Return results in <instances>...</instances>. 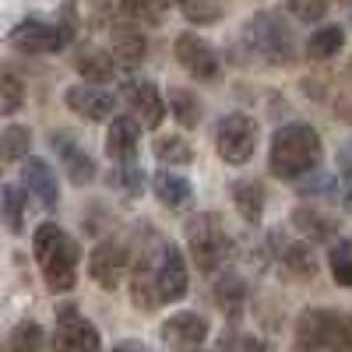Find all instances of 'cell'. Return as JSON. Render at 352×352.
I'll return each instance as SVG.
<instances>
[{"label": "cell", "instance_id": "6da1fadb", "mask_svg": "<svg viewBox=\"0 0 352 352\" xmlns=\"http://www.w3.org/2000/svg\"><path fill=\"white\" fill-rule=\"evenodd\" d=\"M320 134L310 124H285L272 138L268 166L278 180H303L320 162Z\"/></svg>", "mask_w": 352, "mask_h": 352}, {"label": "cell", "instance_id": "7a4b0ae2", "mask_svg": "<svg viewBox=\"0 0 352 352\" xmlns=\"http://www.w3.org/2000/svg\"><path fill=\"white\" fill-rule=\"evenodd\" d=\"M32 250H36V261L43 268V278L53 292H67L74 289V278H78V243L67 236V232L56 226V222H43L36 229V240H32Z\"/></svg>", "mask_w": 352, "mask_h": 352}, {"label": "cell", "instance_id": "3957f363", "mask_svg": "<svg viewBox=\"0 0 352 352\" xmlns=\"http://www.w3.org/2000/svg\"><path fill=\"white\" fill-rule=\"evenodd\" d=\"M243 43L247 50L264 64H275V67H285L296 60V36H292L289 21L278 14V11H261L247 21L243 28Z\"/></svg>", "mask_w": 352, "mask_h": 352}, {"label": "cell", "instance_id": "277c9868", "mask_svg": "<svg viewBox=\"0 0 352 352\" xmlns=\"http://www.w3.org/2000/svg\"><path fill=\"white\" fill-rule=\"evenodd\" d=\"M296 352H352V328L335 310H303L296 320Z\"/></svg>", "mask_w": 352, "mask_h": 352}, {"label": "cell", "instance_id": "5b68a950", "mask_svg": "<svg viewBox=\"0 0 352 352\" xmlns=\"http://www.w3.org/2000/svg\"><path fill=\"white\" fill-rule=\"evenodd\" d=\"M187 250H190V257H194V264L201 272H208V275L219 272L226 264V254H229L226 226L208 212L190 215V222H187Z\"/></svg>", "mask_w": 352, "mask_h": 352}, {"label": "cell", "instance_id": "8992f818", "mask_svg": "<svg viewBox=\"0 0 352 352\" xmlns=\"http://www.w3.org/2000/svg\"><path fill=\"white\" fill-rule=\"evenodd\" d=\"M74 39V14L71 8L64 11V21H39V18H25L11 28L8 43L21 53H60Z\"/></svg>", "mask_w": 352, "mask_h": 352}, {"label": "cell", "instance_id": "52a82bcc", "mask_svg": "<svg viewBox=\"0 0 352 352\" xmlns=\"http://www.w3.org/2000/svg\"><path fill=\"white\" fill-rule=\"evenodd\" d=\"M215 148L219 159L229 166H243L257 152V120L247 113H226L215 127Z\"/></svg>", "mask_w": 352, "mask_h": 352}, {"label": "cell", "instance_id": "ba28073f", "mask_svg": "<svg viewBox=\"0 0 352 352\" xmlns=\"http://www.w3.org/2000/svg\"><path fill=\"white\" fill-rule=\"evenodd\" d=\"M53 352H102V338L88 317L74 307H60V320L53 331Z\"/></svg>", "mask_w": 352, "mask_h": 352}, {"label": "cell", "instance_id": "9c48e42d", "mask_svg": "<svg viewBox=\"0 0 352 352\" xmlns=\"http://www.w3.org/2000/svg\"><path fill=\"white\" fill-rule=\"evenodd\" d=\"M127 264H131V250L124 240H99L96 250L88 254V275L102 289H116L127 275Z\"/></svg>", "mask_w": 352, "mask_h": 352}, {"label": "cell", "instance_id": "30bf717a", "mask_svg": "<svg viewBox=\"0 0 352 352\" xmlns=\"http://www.w3.org/2000/svg\"><path fill=\"white\" fill-rule=\"evenodd\" d=\"M162 342L169 352H201L208 342V320L194 310H180L162 320Z\"/></svg>", "mask_w": 352, "mask_h": 352}, {"label": "cell", "instance_id": "8fae6325", "mask_svg": "<svg viewBox=\"0 0 352 352\" xmlns=\"http://www.w3.org/2000/svg\"><path fill=\"white\" fill-rule=\"evenodd\" d=\"M155 285H159V303H176L187 296V261L176 243H159V264H155Z\"/></svg>", "mask_w": 352, "mask_h": 352}, {"label": "cell", "instance_id": "7c38bea8", "mask_svg": "<svg viewBox=\"0 0 352 352\" xmlns=\"http://www.w3.org/2000/svg\"><path fill=\"white\" fill-rule=\"evenodd\" d=\"M173 53H176V60H180V67H187V74H194L197 81H215L219 78V56L201 36L180 32L173 43Z\"/></svg>", "mask_w": 352, "mask_h": 352}, {"label": "cell", "instance_id": "4fadbf2b", "mask_svg": "<svg viewBox=\"0 0 352 352\" xmlns=\"http://www.w3.org/2000/svg\"><path fill=\"white\" fill-rule=\"evenodd\" d=\"M127 96V106H131V116L138 120V127L144 131H159L162 120H166V99L159 96V88L152 81H131L124 88Z\"/></svg>", "mask_w": 352, "mask_h": 352}, {"label": "cell", "instance_id": "5bb4252c", "mask_svg": "<svg viewBox=\"0 0 352 352\" xmlns=\"http://www.w3.org/2000/svg\"><path fill=\"white\" fill-rule=\"evenodd\" d=\"M64 102H67L71 113L85 116V120H106V116H113V109H116V96H109L102 85H92V81L71 85L64 92Z\"/></svg>", "mask_w": 352, "mask_h": 352}, {"label": "cell", "instance_id": "9a60e30c", "mask_svg": "<svg viewBox=\"0 0 352 352\" xmlns=\"http://www.w3.org/2000/svg\"><path fill=\"white\" fill-rule=\"evenodd\" d=\"M53 152H56V159H60L67 180L74 187H85V184L96 180V159L88 155L71 134H53Z\"/></svg>", "mask_w": 352, "mask_h": 352}, {"label": "cell", "instance_id": "2e32d148", "mask_svg": "<svg viewBox=\"0 0 352 352\" xmlns=\"http://www.w3.org/2000/svg\"><path fill=\"white\" fill-rule=\"evenodd\" d=\"M155 264H159V247H148L134 264H131V300L141 310L159 307V285H155Z\"/></svg>", "mask_w": 352, "mask_h": 352}, {"label": "cell", "instance_id": "e0dca14e", "mask_svg": "<svg viewBox=\"0 0 352 352\" xmlns=\"http://www.w3.org/2000/svg\"><path fill=\"white\" fill-rule=\"evenodd\" d=\"M21 184H25V194H32L43 208H56L60 201V184H56V173L46 159H25V169H21Z\"/></svg>", "mask_w": 352, "mask_h": 352}, {"label": "cell", "instance_id": "ac0fdd59", "mask_svg": "<svg viewBox=\"0 0 352 352\" xmlns=\"http://www.w3.org/2000/svg\"><path fill=\"white\" fill-rule=\"evenodd\" d=\"M138 141H141V127L138 120L127 113V116H113V124L106 131V155L120 166V162H134L138 155Z\"/></svg>", "mask_w": 352, "mask_h": 352}, {"label": "cell", "instance_id": "d6986e66", "mask_svg": "<svg viewBox=\"0 0 352 352\" xmlns=\"http://www.w3.org/2000/svg\"><path fill=\"white\" fill-rule=\"evenodd\" d=\"M113 60H120V64H127V67H138L141 60H144V53H148V39H144V32H141V25H134V21H116L113 25Z\"/></svg>", "mask_w": 352, "mask_h": 352}, {"label": "cell", "instance_id": "ffe728a7", "mask_svg": "<svg viewBox=\"0 0 352 352\" xmlns=\"http://www.w3.org/2000/svg\"><path fill=\"white\" fill-rule=\"evenodd\" d=\"M292 226L307 243H331L338 236V219L317 208H292Z\"/></svg>", "mask_w": 352, "mask_h": 352}, {"label": "cell", "instance_id": "44dd1931", "mask_svg": "<svg viewBox=\"0 0 352 352\" xmlns=\"http://www.w3.org/2000/svg\"><path fill=\"white\" fill-rule=\"evenodd\" d=\"M74 67L85 81H92V85H106L116 78V60H113V53L102 50V46H85L78 50L74 56Z\"/></svg>", "mask_w": 352, "mask_h": 352}, {"label": "cell", "instance_id": "7402d4cb", "mask_svg": "<svg viewBox=\"0 0 352 352\" xmlns=\"http://www.w3.org/2000/svg\"><path fill=\"white\" fill-rule=\"evenodd\" d=\"M152 190H155V197L166 204V208H187V204L194 201V187H190V180H184V176H176V173H155V180H152Z\"/></svg>", "mask_w": 352, "mask_h": 352}, {"label": "cell", "instance_id": "603a6c76", "mask_svg": "<svg viewBox=\"0 0 352 352\" xmlns=\"http://www.w3.org/2000/svg\"><path fill=\"white\" fill-rule=\"evenodd\" d=\"M232 204H236V212L250 226H257L261 215H264V187H261V180H236L232 184Z\"/></svg>", "mask_w": 352, "mask_h": 352}, {"label": "cell", "instance_id": "cb8c5ba5", "mask_svg": "<svg viewBox=\"0 0 352 352\" xmlns=\"http://www.w3.org/2000/svg\"><path fill=\"white\" fill-rule=\"evenodd\" d=\"M215 303L226 310V317H236L243 314V303H247V285L240 275H232V272H222L215 278Z\"/></svg>", "mask_w": 352, "mask_h": 352}, {"label": "cell", "instance_id": "d4e9b609", "mask_svg": "<svg viewBox=\"0 0 352 352\" xmlns=\"http://www.w3.org/2000/svg\"><path fill=\"white\" fill-rule=\"evenodd\" d=\"M342 46H345V28L342 25H324L307 39V56L310 60H331Z\"/></svg>", "mask_w": 352, "mask_h": 352}, {"label": "cell", "instance_id": "484cf974", "mask_svg": "<svg viewBox=\"0 0 352 352\" xmlns=\"http://www.w3.org/2000/svg\"><path fill=\"white\" fill-rule=\"evenodd\" d=\"M46 335L36 320H18L11 328V335L4 338V352H43Z\"/></svg>", "mask_w": 352, "mask_h": 352}, {"label": "cell", "instance_id": "4316f807", "mask_svg": "<svg viewBox=\"0 0 352 352\" xmlns=\"http://www.w3.org/2000/svg\"><path fill=\"white\" fill-rule=\"evenodd\" d=\"M169 109L176 116V124L194 131L201 124V99L194 92H187V88H169Z\"/></svg>", "mask_w": 352, "mask_h": 352}, {"label": "cell", "instance_id": "83f0119b", "mask_svg": "<svg viewBox=\"0 0 352 352\" xmlns=\"http://www.w3.org/2000/svg\"><path fill=\"white\" fill-rule=\"evenodd\" d=\"M28 148H32V131H28V127L11 124L4 134H0V159H4V162H25Z\"/></svg>", "mask_w": 352, "mask_h": 352}, {"label": "cell", "instance_id": "f1b7e54d", "mask_svg": "<svg viewBox=\"0 0 352 352\" xmlns=\"http://www.w3.org/2000/svg\"><path fill=\"white\" fill-rule=\"evenodd\" d=\"M155 159L166 162V166H190L194 162V148H190L187 138L166 134V138H155Z\"/></svg>", "mask_w": 352, "mask_h": 352}, {"label": "cell", "instance_id": "f546056e", "mask_svg": "<svg viewBox=\"0 0 352 352\" xmlns=\"http://www.w3.org/2000/svg\"><path fill=\"white\" fill-rule=\"evenodd\" d=\"M0 219L11 232H21L25 229V187H4L0 190Z\"/></svg>", "mask_w": 352, "mask_h": 352}, {"label": "cell", "instance_id": "4dcf8cb0", "mask_svg": "<svg viewBox=\"0 0 352 352\" xmlns=\"http://www.w3.org/2000/svg\"><path fill=\"white\" fill-rule=\"evenodd\" d=\"M282 264H285V272L296 275V278H314V272H317V257H314L310 243H289L282 250Z\"/></svg>", "mask_w": 352, "mask_h": 352}, {"label": "cell", "instance_id": "1f68e13d", "mask_svg": "<svg viewBox=\"0 0 352 352\" xmlns=\"http://www.w3.org/2000/svg\"><path fill=\"white\" fill-rule=\"evenodd\" d=\"M180 11L187 21L194 25H215L222 21L226 8H222V0H180Z\"/></svg>", "mask_w": 352, "mask_h": 352}, {"label": "cell", "instance_id": "d6a6232c", "mask_svg": "<svg viewBox=\"0 0 352 352\" xmlns=\"http://www.w3.org/2000/svg\"><path fill=\"white\" fill-rule=\"evenodd\" d=\"M120 11L134 25H159L162 21V0H120Z\"/></svg>", "mask_w": 352, "mask_h": 352}, {"label": "cell", "instance_id": "836d02e7", "mask_svg": "<svg viewBox=\"0 0 352 352\" xmlns=\"http://www.w3.org/2000/svg\"><path fill=\"white\" fill-rule=\"evenodd\" d=\"M328 264H331L335 282L345 285V289H352V240H338V243H331Z\"/></svg>", "mask_w": 352, "mask_h": 352}, {"label": "cell", "instance_id": "e575fe53", "mask_svg": "<svg viewBox=\"0 0 352 352\" xmlns=\"http://www.w3.org/2000/svg\"><path fill=\"white\" fill-rule=\"evenodd\" d=\"M25 106V85L14 74H0V116H11Z\"/></svg>", "mask_w": 352, "mask_h": 352}, {"label": "cell", "instance_id": "d590c367", "mask_svg": "<svg viewBox=\"0 0 352 352\" xmlns=\"http://www.w3.org/2000/svg\"><path fill=\"white\" fill-rule=\"evenodd\" d=\"M285 8L292 11V14H296L300 21H320V18H324L328 14V0H285Z\"/></svg>", "mask_w": 352, "mask_h": 352}, {"label": "cell", "instance_id": "8d00e7d4", "mask_svg": "<svg viewBox=\"0 0 352 352\" xmlns=\"http://www.w3.org/2000/svg\"><path fill=\"white\" fill-rule=\"evenodd\" d=\"M116 184H120V190H124V194L138 197V194H141V184H144V176H141V169H138L134 162H120V173H116Z\"/></svg>", "mask_w": 352, "mask_h": 352}, {"label": "cell", "instance_id": "74e56055", "mask_svg": "<svg viewBox=\"0 0 352 352\" xmlns=\"http://www.w3.org/2000/svg\"><path fill=\"white\" fill-rule=\"evenodd\" d=\"M342 208L352 215V173H349V180H345V187H342Z\"/></svg>", "mask_w": 352, "mask_h": 352}, {"label": "cell", "instance_id": "f35d334b", "mask_svg": "<svg viewBox=\"0 0 352 352\" xmlns=\"http://www.w3.org/2000/svg\"><path fill=\"white\" fill-rule=\"evenodd\" d=\"M113 352H152V349L144 345V342H120V345H116Z\"/></svg>", "mask_w": 352, "mask_h": 352}, {"label": "cell", "instance_id": "ab89813d", "mask_svg": "<svg viewBox=\"0 0 352 352\" xmlns=\"http://www.w3.org/2000/svg\"><path fill=\"white\" fill-rule=\"evenodd\" d=\"M236 352H264V345H261V342H254V338H243V342L236 345Z\"/></svg>", "mask_w": 352, "mask_h": 352}, {"label": "cell", "instance_id": "60d3db41", "mask_svg": "<svg viewBox=\"0 0 352 352\" xmlns=\"http://www.w3.org/2000/svg\"><path fill=\"white\" fill-rule=\"evenodd\" d=\"M162 4H180V0H162Z\"/></svg>", "mask_w": 352, "mask_h": 352}, {"label": "cell", "instance_id": "b9f144b4", "mask_svg": "<svg viewBox=\"0 0 352 352\" xmlns=\"http://www.w3.org/2000/svg\"><path fill=\"white\" fill-rule=\"evenodd\" d=\"M349 81H352V64H349Z\"/></svg>", "mask_w": 352, "mask_h": 352}]
</instances>
